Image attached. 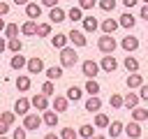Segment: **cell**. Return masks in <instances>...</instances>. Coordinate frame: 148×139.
I'll use <instances>...</instances> for the list:
<instances>
[{
    "label": "cell",
    "mask_w": 148,
    "mask_h": 139,
    "mask_svg": "<svg viewBox=\"0 0 148 139\" xmlns=\"http://www.w3.org/2000/svg\"><path fill=\"white\" fill-rule=\"evenodd\" d=\"M76 63H79V53L72 46L60 49V67H74Z\"/></svg>",
    "instance_id": "1"
},
{
    "label": "cell",
    "mask_w": 148,
    "mask_h": 139,
    "mask_svg": "<svg viewBox=\"0 0 148 139\" xmlns=\"http://www.w3.org/2000/svg\"><path fill=\"white\" fill-rule=\"evenodd\" d=\"M116 46H118V44H116V39H113L111 35H104V37L97 39V49H99L102 53H113Z\"/></svg>",
    "instance_id": "2"
},
{
    "label": "cell",
    "mask_w": 148,
    "mask_h": 139,
    "mask_svg": "<svg viewBox=\"0 0 148 139\" xmlns=\"http://www.w3.org/2000/svg\"><path fill=\"white\" fill-rule=\"evenodd\" d=\"M81 72H83V76H88V79H95L97 72H99V65H97L95 60H83V63H81Z\"/></svg>",
    "instance_id": "3"
},
{
    "label": "cell",
    "mask_w": 148,
    "mask_h": 139,
    "mask_svg": "<svg viewBox=\"0 0 148 139\" xmlns=\"http://www.w3.org/2000/svg\"><path fill=\"white\" fill-rule=\"evenodd\" d=\"M42 125V118L37 116V114H25L23 116V127L25 130H32V132H37V127Z\"/></svg>",
    "instance_id": "4"
},
{
    "label": "cell",
    "mask_w": 148,
    "mask_h": 139,
    "mask_svg": "<svg viewBox=\"0 0 148 139\" xmlns=\"http://www.w3.org/2000/svg\"><path fill=\"white\" fill-rule=\"evenodd\" d=\"M67 37H69V42H72L74 46H86V44H88L86 35H83L81 30H76V28H72V30L67 32Z\"/></svg>",
    "instance_id": "5"
},
{
    "label": "cell",
    "mask_w": 148,
    "mask_h": 139,
    "mask_svg": "<svg viewBox=\"0 0 148 139\" xmlns=\"http://www.w3.org/2000/svg\"><path fill=\"white\" fill-rule=\"evenodd\" d=\"M116 67H118V60L111 56V53H106L104 58H102V63H99V70H104V72H116Z\"/></svg>",
    "instance_id": "6"
},
{
    "label": "cell",
    "mask_w": 148,
    "mask_h": 139,
    "mask_svg": "<svg viewBox=\"0 0 148 139\" xmlns=\"http://www.w3.org/2000/svg\"><path fill=\"white\" fill-rule=\"evenodd\" d=\"M30 104H32L37 111H46V109H49V95L39 93V95H35V97L30 100Z\"/></svg>",
    "instance_id": "7"
},
{
    "label": "cell",
    "mask_w": 148,
    "mask_h": 139,
    "mask_svg": "<svg viewBox=\"0 0 148 139\" xmlns=\"http://www.w3.org/2000/svg\"><path fill=\"white\" fill-rule=\"evenodd\" d=\"M25 70H28V74H39V72L44 70V63H42V58H37V56H32V58L28 60V65H25Z\"/></svg>",
    "instance_id": "8"
},
{
    "label": "cell",
    "mask_w": 148,
    "mask_h": 139,
    "mask_svg": "<svg viewBox=\"0 0 148 139\" xmlns=\"http://www.w3.org/2000/svg\"><path fill=\"white\" fill-rule=\"evenodd\" d=\"M30 100H25V97H18L16 100V104H14V114H18V116H25V114H30Z\"/></svg>",
    "instance_id": "9"
},
{
    "label": "cell",
    "mask_w": 148,
    "mask_h": 139,
    "mask_svg": "<svg viewBox=\"0 0 148 139\" xmlns=\"http://www.w3.org/2000/svg\"><path fill=\"white\" fill-rule=\"evenodd\" d=\"M25 16L32 19V21L39 19V16H42V5H37V2H28V5H25Z\"/></svg>",
    "instance_id": "10"
},
{
    "label": "cell",
    "mask_w": 148,
    "mask_h": 139,
    "mask_svg": "<svg viewBox=\"0 0 148 139\" xmlns=\"http://www.w3.org/2000/svg\"><path fill=\"white\" fill-rule=\"evenodd\" d=\"M120 46H123L125 51H136V49H139V37H134V35H127V37H123Z\"/></svg>",
    "instance_id": "11"
},
{
    "label": "cell",
    "mask_w": 148,
    "mask_h": 139,
    "mask_svg": "<svg viewBox=\"0 0 148 139\" xmlns=\"http://www.w3.org/2000/svg\"><path fill=\"white\" fill-rule=\"evenodd\" d=\"M125 83H127V88H141L143 86V76L136 74V72H130V76L125 79Z\"/></svg>",
    "instance_id": "12"
},
{
    "label": "cell",
    "mask_w": 148,
    "mask_h": 139,
    "mask_svg": "<svg viewBox=\"0 0 148 139\" xmlns=\"http://www.w3.org/2000/svg\"><path fill=\"white\" fill-rule=\"evenodd\" d=\"M99 107H102V100H99L97 95H90V97L86 100V111H90V114H97V111H99Z\"/></svg>",
    "instance_id": "13"
},
{
    "label": "cell",
    "mask_w": 148,
    "mask_h": 139,
    "mask_svg": "<svg viewBox=\"0 0 148 139\" xmlns=\"http://www.w3.org/2000/svg\"><path fill=\"white\" fill-rule=\"evenodd\" d=\"M125 134H127L130 139H139V137H141V125H139L136 120H132L130 125H125Z\"/></svg>",
    "instance_id": "14"
},
{
    "label": "cell",
    "mask_w": 148,
    "mask_h": 139,
    "mask_svg": "<svg viewBox=\"0 0 148 139\" xmlns=\"http://www.w3.org/2000/svg\"><path fill=\"white\" fill-rule=\"evenodd\" d=\"M123 132H125V125H123L120 120H113V123H109V137H111V139L120 137Z\"/></svg>",
    "instance_id": "15"
},
{
    "label": "cell",
    "mask_w": 148,
    "mask_h": 139,
    "mask_svg": "<svg viewBox=\"0 0 148 139\" xmlns=\"http://www.w3.org/2000/svg\"><path fill=\"white\" fill-rule=\"evenodd\" d=\"M21 32L23 35H28V37H32V35H37V21H32V19H28L23 25H21Z\"/></svg>",
    "instance_id": "16"
},
{
    "label": "cell",
    "mask_w": 148,
    "mask_h": 139,
    "mask_svg": "<svg viewBox=\"0 0 148 139\" xmlns=\"http://www.w3.org/2000/svg\"><path fill=\"white\" fill-rule=\"evenodd\" d=\"M67 42H69V37H67L65 32H58L56 37H51V44H53V49H65V46H67Z\"/></svg>",
    "instance_id": "17"
},
{
    "label": "cell",
    "mask_w": 148,
    "mask_h": 139,
    "mask_svg": "<svg viewBox=\"0 0 148 139\" xmlns=\"http://www.w3.org/2000/svg\"><path fill=\"white\" fill-rule=\"evenodd\" d=\"M118 25H120V23H118L116 19H104V21H102V30H104V35H111L113 30H118Z\"/></svg>",
    "instance_id": "18"
},
{
    "label": "cell",
    "mask_w": 148,
    "mask_h": 139,
    "mask_svg": "<svg viewBox=\"0 0 148 139\" xmlns=\"http://www.w3.org/2000/svg\"><path fill=\"white\" fill-rule=\"evenodd\" d=\"M67 104H69L67 97H62V95H56L53 97V111H67Z\"/></svg>",
    "instance_id": "19"
},
{
    "label": "cell",
    "mask_w": 148,
    "mask_h": 139,
    "mask_svg": "<svg viewBox=\"0 0 148 139\" xmlns=\"http://www.w3.org/2000/svg\"><path fill=\"white\" fill-rule=\"evenodd\" d=\"M42 123H46L49 127H56V125H58V111H44Z\"/></svg>",
    "instance_id": "20"
},
{
    "label": "cell",
    "mask_w": 148,
    "mask_h": 139,
    "mask_svg": "<svg viewBox=\"0 0 148 139\" xmlns=\"http://www.w3.org/2000/svg\"><path fill=\"white\" fill-rule=\"evenodd\" d=\"M49 19H51V23H62V21H65V12H62L60 7H51Z\"/></svg>",
    "instance_id": "21"
},
{
    "label": "cell",
    "mask_w": 148,
    "mask_h": 139,
    "mask_svg": "<svg viewBox=\"0 0 148 139\" xmlns=\"http://www.w3.org/2000/svg\"><path fill=\"white\" fill-rule=\"evenodd\" d=\"M97 25H99V23H97L95 16H83V30H86V32H95Z\"/></svg>",
    "instance_id": "22"
},
{
    "label": "cell",
    "mask_w": 148,
    "mask_h": 139,
    "mask_svg": "<svg viewBox=\"0 0 148 139\" xmlns=\"http://www.w3.org/2000/svg\"><path fill=\"white\" fill-rule=\"evenodd\" d=\"M139 104V95L136 93H127L125 97H123V107H127V109H134Z\"/></svg>",
    "instance_id": "23"
},
{
    "label": "cell",
    "mask_w": 148,
    "mask_h": 139,
    "mask_svg": "<svg viewBox=\"0 0 148 139\" xmlns=\"http://www.w3.org/2000/svg\"><path fill=\"white\" fill-rule=\"evenodd\" d=\"M118 23H120L123 28H134V25H136V19H134L130 12H125V14L120 16V21H118Z\"/></svg>",
    "instance_id": "24"
},
{
    "label": "cell",
    "mask_w": 148,
    "mask_h": 139,
    "mask_svg": "<svg viewBox=\"0 0 148 139\" xmlns=\"http://www.w3.org/2000/svg\"><path fill=\"white\" fill-rule=\"evenodd\" d=\"M9 65H12V70H23V67L28 65V60H25V58H23L21 53H16V56H14L12 60H9Z\"/></svg>",
    "instance_id": "25"
},
{
    "label": "cell",
    "mask_w": 148,
    "mask_h": 139,
    "mask_svg": "<svg viewBox=\"0 0 148 139\" xmlns=\"http://www.w3.org/2000/svg\"><path fill=\"white\" fill-rule=\"evenodd\" d=\"M16 88H18L21 93H25V90L30 88V76H28V74H18V79H16Z\"/></svg>",
    "instance_id": "26"
},
{
    "label": "cell",
    "mask_w": 148,
    "mask_h": 139,
    "mask_svg": "<svg viewBox=\"0 0 148 139\" xmlns=\"http://www.w3.org/2000/svg\"><path fill=\"white\" fill-rule=\"evenodd\" d=\"M7 49H9L12 53H18V51L23 49V44H21L18 37H9V39H7Z\"/></svg>",
    "instance_id": "27"
},
{
    "label": "cell",
    "mask_w": 148,
    "mask_h": 139,
    "mask_svg": "<svg viewBox=\"0 0 148 139\" xmlns=\"http://www.w3.org/2000/svg\"><path fill=\"white\" fill-rule=\"evenodd\" d=\"M123 65H125L127 72H136V70H139V60H136L134 56H127V58L123 60Z\"/></svg>",
    "instance_id": "28"
},
{
    "label": "cell",
    "mask_w": 148,
    "mask_h": 139,
    "mask_svg": "<svg viewBox=\"0 0 148 139\" xmlns=\"http://www.w3.org/2000/svg\"><path fill=\"white\" fill-rule=\"evenodd\" d=\"M81 95H83V93H81V88H79V86H69V88H67V100L79 102V100H81Z\"/></svg>",
    "instance_id": "29"
},
{
    "label": "cell",
    "mask_w": 148,
    "mask_h": 139,
    "mask_svg": "<svg viewBox=\"0 0 148 139\" xmlns=\"http://www.w3.org/2000/svg\"><path fill=\"white\" fill-rule=\"evenodd\" d=\"M132 118H134L136 123H141V120H146V118H148V109H141V107H134V109H132Z\"/></svg>",
    "instance_id": "30"
},
{
    "label": "cell",
    "mask_w": 148,
    "mask_h": 139,
    "mask_svg": "<svg viewBox=\"0 0 148 139\" xmlns=\"http://www.w3.org/2000/svg\"><path fill=\"white\" fill-rule=\"evenodd\" d=\"M76 132H79V137H86V139H90V137L95 134V130H92V125H90V123H83Z\"/></svg>",
    "instance_id": "31"
},
{
    "label": "cell",
    "mask_w": 148,
    "mask_h": 139,
    "mask_svg": "<svg viewBox=\"0 0 148 139\" xmlns=\"http://www.w3.org/2000/svg\"><path fill=\"white\" fill-rule=\"evenodd\" d=\"M51 35V23H37V37H49Z\"/></svg>",
    "instance_id": "32"
},
{
    "label": "cell",
    "mask_w": 148,
    "mask_h": 139,
    "mask_svg": "<svg viewBox=\"0 0 148 139\" xmlns=\"http://www.w3.org/2000/svg\"><path fill=\"white\" fill-rule=\"evenodd\" d=\"M46 76H49L51 81L60 79V76H62V67H46Z\"/></svg>",
    "instance_id": "33"
},
{
    "label": "cell",
    "mask_w": 148,
    "mask_h": 139,
    "mask_svg": "<svg viewBox=\"0 0 148 139\" xmlns=\"http://www.w3.org/2000/svg\"><path fill=\"white\" fill-rule=\"evenodd\" d=\"M86 93L97 95V93H99V83H97L95 79H88V81H86Z\"/></svg>",
    "instance_id": "34"
},
{
    "label": "cell",
    "mask_w": 148,
    "mask_h": 139,
    "mask_svg": "<svg viewBox=\"0 0 148 139\" xmlns=\"http://www.w3.org/2000/svg\"><path fill=\"white\" fill-rule=\"evenodd\" d=\"M81 12H83V9H81V7L76 5V7H72V9L67 12V16H69L72 21H83V16H81Z\"/></svg>",
    "instance_id": "35"
},
{
    "label": "cell",
    "mask_w": 148,
    "mask_h": 139,
    "mask_svg": "<svg viewBox=\"0 0 148 139\" xmlns=\"http://www.w3.org/2000/svg\"><path fill=\"white\" fill-rule=\"evenodd\" d=\"M0 120H2V123H7V125H14L16 114H14V111H2V114H0Z\"/></svg>",
    "instance_id": "36"
},
{
    "label": "cell",
    "mask_w": 148,
    "mask_h": 139,
    "mask_svg": "<svg viewBox=\"0 0 148 139\" xmlns=\"http://www.w3.org/2000/svg\"><path fill=\"white\" fill-rule=\"evenodd\" d=\"M95 127H109V116L106 114H97L95 116Z\"/></svg>",
    "instance_id": "37"
},
{
    "label": "cell",
    "mask_w": 148,
    "mask_h": 139,
    "mask_svg": "<svg viewBox=\"0 0 148 139\" xmlns=\"http://www.w3.org/2000/svg\"><path fill=\"white\" fill-rule=\"evenodd\" d=\"M109 104H111L113 109H120V107H123V95H118V93H111V100H109Z\"/></svg>",
    "instance_id": "38"
},
{
    "label": "cell",
    "mask_w": 148,
    "mask_h": 139,
    "mask_svg": "<svg viewBox=\"0 0 148 139\" xmlns=\"http://www.w3.org/2000/svg\"><path fill=\"white\" fill-rule=\"evenodd\" d=\"M60 139H76L74 127H62V130H60Z\"/></svg>",
    "instance_id": "39"
},
{
    "label": "cell",
    "mask_w": 148,
    "mask_h": 139,
    "mask_svg": "<svg viewBox=\"0 0 148 139\" xmlns=\"http://www.w3.org/2000/svg\"><path fill=\"white\" fill-rule=\"evenodd\" d=\"M5 35H7V39H9V37H16V35H18V25H16V23H9V25L5 28Z\"/></svg>",
    "instance_id": "40"
},
{
    "label": "cell",
    "mask_w": 148,
    "mask_h": 139,
    "mask_svg": "<svg viewBox=\"0 0 148 139\" xmlns=\"http://www.w3.org/2000/svg\"><path fill=\"white\" fill-rule=\"evenodd\" d=\"M42 93H44V95H53V93H56V86H53V81H51V79H49V81H44Z\"/></svg>",
    "instance_id": "41"
},
{
    "label": "cell",
    "mask_w": 148,
    "mask_h": 139,
    "mask_svg": "<svg viewBox=\"0 0 148 139\" xmlns=\"http://www.w3.org/2000/svg\"><path fill=\"white\" fill-rule=\"evenodd\" d=\"M99 7H102L104 12H113V7H116V0H99Z\"/></svg>",
    "instance_id": "42"
},
{
    "label": "cell",
    "mask_w": 148,
    "mask_h": 139,
    "mask_svg": "<svg viewBox=\"0 0 148 139\" xmlns=\"http://www.w3.org/2000/svg\"><path fill=\"white\" fill-rule=\"evenodd\" d=\"M25 134H28L25 127H16V130L12 132V139H25Z\"/></svg>",
    "instance_id": "43"
},
{
    "label": "cell",
    "mask_w": 148,
    "mask_h": 139,
    "mask_svg": "<svg viewBox=\"0 0 148 139\" xmlns=\"http://www.w3.org/2000/svg\"><path fill=\"white\" fill-rule=\"evenodd\" d=\"M97 5V0H79V7L81 9H92Z\"/></svg>",
    "instance_id": "44"
},
{
    "label": "cell",
    "mask_w": 148,
    "mask_h": 139,
    "mask_svg": "<svg viewBox=\"0 0 148 139\" xmlns=\"http://www.w3.org/2000/svg\"><path fill=\"white\" fill-rule=\"evenodd\" d=\"M139 100H146V102H148V83H143V86L139 88Z\"/></svg>",
    "instance_id": "45"
},
{
    "label": "cell",
    "mask_w": 148,
    "mask_h": 139,
    "mask_svg": "<svg viewBox=\"0 0 148 139\" xmlns=\"http://www.w3.org/2000/svg\"><path fill=\"white\" fill-rule=\"evenodd\" d=\"M7 12H9V5H7V2H2V0H0V16H5V14H7Z\"/></svg>",
    "instance_id": "46"
},
{
    "label": "cell",
    "mask_w": 148,
    "mask_h": 139,
    "mask_svg": "<svg viewBox=\"0 0 148 139\" xmlns=\"http://www.w3.org/2000/svg\"><path fill=\"white\" fill-rule=\"evenodd\" d=\"M44 7H58V0H42Z\"/></svg>",
    "instance_id": "47"
},
{
    "label": "cell",
    "mask_w": 148,
    "mask_h": 139,
    "mask_svg": "<svg viewBox=\"0 0 148 139\" xmlns=\"http://www.w3.org/2000/svg\"><path fill=\"white\" fill-rule=\"evenodd\" d=\"M141 19H146V21H148V5H143V7H141Z\"/></svg>",
    "instance_id": "48"
},
{
    "label": "cell",
    "mask_w": 148,
    "mask_h": 139,
    "mask_svg": "<svg viewBox=\"0 0 148 139\" xmlns=\"http://www.w3.org/2000/svg\"><path fill=\"white\" fill-rule=\"evenodd\" d=\"M136 2H139V0H123V5H125V7H134Z\"/></svg>",
    "instance_id": "49"
},
{
    "label": "cell",
    "mask_w": 148,
    "mask_h": 139,
    "mask_svg": "<svg viewBox=\"0 0 148 139\" xmlns=\"http://www.w3.org/2000/svg\"><path fill=\"white\" fill-rule=\"evenodd\" d=\"M7 127H9V125H7V123H2V120H0V134H7Z\"/></svg>",
    "instance_id": "50"
},
{
    "label": "cell",
    "mask_w": 148,
    "mask_h": 139,
    "mask_svg": "<svg viewBox=\"0 0 148 139\" xmlns=\"http://www.w3.org/2000/svg\"><path fill=\"white\" fill-rule=\"evenodd\" d=\"M7 49V42H5V37H0V53Z\"/></svg>",
    "instance_id": "51"
},
{
    "label": "cell",
    "mask_w": 148,
    "mask_h": 139,
    "mask_svg": "<svg viewBox=\"0 0 148 139\" xmlns=\"http://www.w3.org/2000/svg\"><path fill=\"white\" fill-rule=\"evenodd\" d=\"M44 139H60V137H58V134H56V132H49V134H46V137H44Z\"/></svg>",
    "instance_id": "52"
},
{
    "label": "cell",
    "mask_w": 148,
    "mask_h": 139,
    "mask_svg": "<svg viewBox=\"0 0 148 139\" xmlns=\"http://www.w3.org/2000/svg\"><path fill=\"white\" fill-rule=\"evenodd\" d=\"M5 28H7V23H5V19H0V32H2Z\"/></svg>",
    "instance_id": "53"
},
{
    "label": "cell",
    "mask_w": 148,
    "mask_h": 139,
    "mask_svg": "<svg viewBox=\"0 0 148 139\" xmlns=\"http://www.w3.org/2000/svg\"><path fill=\"white\" fill-rule=\"evenodd\" d=\"M14 2H16V5H23V7H25V5L30 2V0H14Z\"/></svg>",
    "instance_id": "54"
},
{
    "label": "cell",
    "mask_w": 148,
    "mask_h": 139,
    "mask_svg": "<svg viewBox=\"0 0 148 139\" xmlns=\"http://www.w3.org/2000/svg\"><path fill=\"white\" fill-rule=\"evenodd\" d=\"M90 139H106V137H102V134H92Z\"/></svg>",
    "instance_id": "55"
},
{
    "label": "cell",
    "mask_w": 148,
    "mask_h": 139,
    "mask_svg": "<svg viewBox=\"0 0 148 139\" xmlns=\"http://www.w3.org/2000/svg\"><path fill=\"white\" fill-rule=\"evenodd\" d=\"M0 139H7V137H5V134H0Z\"/></svg>",
    "instance_id": "56"
},
{
    "label": "cell",
    "mask_w": 148,
    "mask_h": 139,
    "mask_svg": "<svg viewBox=\"0 0 148 139\" xmlns=\"http://www.w3.org/2000/svg\"><path fill=\"white\" fill-rule=\"evenodd\" d=\"M143 2H146V5H148V0H143Z\"/></svg>",
    "instance_id": "57"
}]
</instances>
